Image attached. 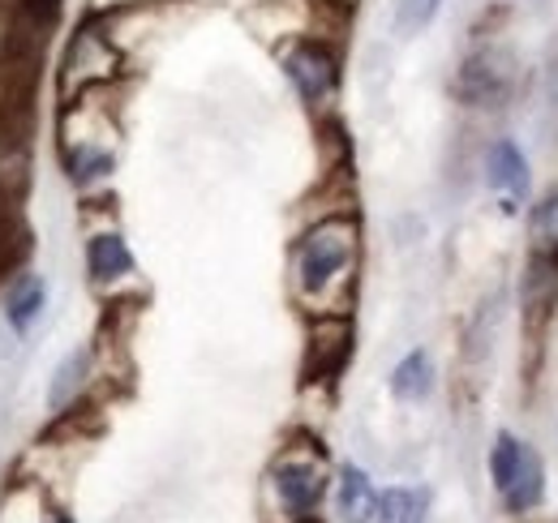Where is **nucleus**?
Masks as SVG:
<instances>
[{
  "label": "nucleus",
  "mask_w": 558,
  "mask_h": 523,
  "mask_svg": "<svg viewBox=\"0 0 558 523\" xmlns=\"http://www.w3.org/2000/svg\"><path fill=\"white\" fill-rule=\"evenodd\" d=\"M356 258V219L349 215H336V219H323L314 223L301 245H296V279H301V292L318 296L327 292Z\"/></svg>",
  "instance_id": "1"
},
{
  "label": "nucleus",
  "mask_w": 558,
  "mask_h": 523,
  "mask_svg": "<svg viewBox=\"0 0 558 523\" xmlns=\"http://www.w3.org/2000/svg\"><path fill=\"white\" fill-rule=\"evenodd\" d=\"M489 476L507 502V511L524 515L542 502L546 494V463L533 447H524L515 434H498L494 451H489Z\"/></svg>",
  "instance_id": "2"
},
{
  "label": "nucleus",
  "mask_w": 558,
  "mask_h": 523,
  "mask_svg": "<svg viewBox=\"0 0 558 523\" xmlns=\"http://www.w3.org/2000/svg\"><path fill=\"white\" fill-rule=\"evenodd\" d=\"M283 73H288V82L296 86V95L305 104H323L340 82V61H336V52L327 44L296 39L288 48V57H283Z\"/></svg>",
  "instance_id": "3"
},
{
  "label": "nucleus",
  "mask_w": 558,
  "mask_h": 523,
  "mask_svg": "<svg viewBox=\"0 0 558 523\" xmlns=\"http://www.w3.org/2000/svg\"><path fill=\"white\" fill-rule=\"evenodd\" d=\"M456 95L464 99V104H473V108H494V104H502L507 95H511V61L502 57V52H494V48H482V52H473L460 73H456Z\"/></svg>",
  "instance_id": "4"
},
{
  "label": "nucleus",
  "mask_w": 558,
  "mask_h": 523,
  "mask_svg": "<svg viewBox=\"0 0 558 523\" xmlns=\"http://www.w3.org/2000/svg\"><path fill=\"white\" fill-rule=\"evenodd\" d=\"M486 181H489V190L502 197V210H507V215H515L520 202L529 197L533 172H529L524 150H520L511 137H498L486 150Z\"/></svg>",
  "instance_id": "5"
},
{
  "label": "nucleus",
  "mask_w": 558,
  "mask_h": 523,
  "mask_svg": "<svg viewBox=\"0 0 558 523\" xmlns=\"http://www.w3.org/2000/svg\"><path fill=\"white\" fill-rule=\"evenodd\" d=\"M271 485H276L283 511H288L292 520H305V515L323 502L327 476H323V467L310 463V459H283V463H276V472H271Z\"/></svg>",
  "instance_id": "6"
},
{
  "label": "nucleus",
  "mask_w": 558,
  "mask_h": 523,
  "mask_svg": "<svg viewBox=\"0 0 558 523\" xmlns=\"http://www.w3.org/2000/svg\"><path fill=\"white\" fill-rule=\"evenodd\" d=\"M352 352V323L340 314L314 323V335H310V361H305V374L310 378H331L340 374V365L349 361Z\"/></svg>",
  "instance_id": "7"
},
{
  "label": "nucleus",
  "mask_w": 558,
  "mask_h": 523,
  "mask_svg": "<svg viewBox=\"0 0 558 523\" xmlns=\"http://www.w3.org/2000/svg\"><path fill=\"white\" fill-rule=\"evenodd\" d=\"M44 305H48L44 279L39 275H17L13 288H9V301H4V318H9L13 335H26V330L35 327L39 314H44Z\"/></svg>",
  "instance_id": "8"
},
{
  "label": "nucleus",
  "mask_w": 558,
  "mask_h": 523,
  "mask_svg": "<svg viewBox=\"0 0 558 523\" xmlns=\"http://www.w3.org/2000/svg\"><path fill=\"white\" fill-rule=\"evenodd\" d=\"M86 270H90L95 283H112V279L134 270V254H130V245L117 232H99L86 245Z\"/></svg>",
  "instance_id": "9"
},
{
  "label": "nucleus",
  "mask_w": 558,
  "mask_h": 523,
  "mask_svg": "<svg viewBox=\"0 0 558 523\" xmlns=\"http://www.w3.org/2000/svg\"><path fill=\"white\" fill-rule=\"evenodd\" d=\"M374 511H378V494H374L369 476L356 463H344L340 467V515L349 523H369Z\"/></svg>",
  "instance_id": "10"
},
{
  "label": "nucleus",
  "mask_w": 558,
  "mask_h": 523,
  "mask_svg": "<svg viewBox=\"0 0 558 523\" xmlns=\"http://www.w3.org/2000/svg\"><path fill=\"white\" fill-rule=\"evenodd\" d=\"M86 374H90V352H86V348H73L70 356L57 365L52 382H48V408H52V412L70 408L73 399L82 394V387H86Z\"/></svg>",
  "instance_id": "11"
},
{
  "label": "nucleus",
  "mask_w": 558,
  "mask_h": 523,
  "mask_svg": "<svg viewBox=\"0 0 558 523\" xmlns=\"http://www.w3.org/2000/svg\"><path fill=\"white\" fill-rule=\"evenodd\" d=\"M429 387H434V365H429V356H425V352H409V356L391 369V394H396V399H404V403L425 399Z\"/></svg>",
  "instance_id": "12"
},
{
  "label": "nucleus",
  "mask_w": 558,
  "mask_h": 523,
  "mask_svg": "<svg viewBox=\"0 0 558 523\" xmlns=\"http://www.w3.org/2000/svg\"><path fill=\"white\" fill-rule=\"evenodd\" d=\"M429 515V494L425 489H387L378 498L374 523H425Z\"/></svg>",
  "instance_id": "13"
},
{
  "label": "nucleus",
  "mask_w": 558,
  "mask_h": 523,
  "mask_svg": "<svg viewBox=\"0 0 558 523\" xmlns=\"http://www.w3.org/2000/svg\"><path fill=\"white\" fill-rule=\"evenodd\" d=\"M529 241H533V254L537 258H555L558 262V190L542 197L529 215Z\"/></svg>",
  "instance_id": "14"
},
{
  "label": "nucleus",
  "mask_w": 558,
  "mask_h": 523,
  "mask_svg": "<svg viewBox=\"0 0 558 523\" xmlns=\"http://www.w3.org/2000/svg\"><path fill=\"white\" fill-rule=\"evenodd\" d=\"M65 168H70L73 185H95V181H104L117 168V159L108 150H99V146H77V150H70Z\"/></svg>",
  "instance_id": "15"
},
{
  "label": "nucleus",
  "mask_w": 558,
  "mask_h": 523,
  "mask_svg": "<svg viewBox=\"0 0 558 523\" xmlns=\"http://www.w3.org/2000/svg\"><path fill=\"white\" fill-rule=\"evenodd\" d=\"M438 9H442V0H396L391 22H396L400 35H421L438 17Z\"/></svg>",
  "instance_id": "16"
},
{
  "label": "nucleus",
  "mask_w": 558,
  "mask_h": 523,
  "mask_svg": "<svg viewBox=\"0 0 558 523\" xmlns=\"http://www.w3.org/2000/svg\"><path fill=\"white\" fill-rule=\"evenodd\" d=\"M130 4H150V0H99V9H130Z\"/></svg>",
  "instance_id": "17"
},
{
  "label": "nucleus",
  "mask_w": 558,
  "mask_h": 523,
  "mask_svg": "<svg viewBox=\"0 0 558 523\" xmlns=\"http://www.w3.org/2000/svg\"><path fill=\"white\" fill-rule=\"evenodd\" d=\"M52 523H70V520H52Z\"/></svg>",
  "instance_id": "18"
}]
</instances>
